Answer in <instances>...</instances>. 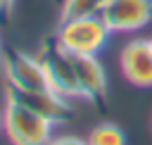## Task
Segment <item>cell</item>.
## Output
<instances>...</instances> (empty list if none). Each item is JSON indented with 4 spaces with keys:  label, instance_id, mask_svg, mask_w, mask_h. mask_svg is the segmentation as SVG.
Here are the masks:
<instances>
[{
    "label": "cell",
    "instance_id": "6da1fadb",
    "mask_svg": "<svg viewBox=\"0 0 152 145\" xmlns=\"http://www.w3.org/2000/svg\"><path fill=\"white\" fill-rule=\"evenodd\" d=\"M109 33L112 31L104 26L100 17H76L59 21L55 38L64 52H69L71 57H81V55H97L107 45Z\"/></svg>",
    "mask_w": 152,
    "mask_h": 145
},
{
    "label": "cell",
    "instance_id": "7a4b0ae2",
    "mask_svg": "<svg viewBox=\"0 0 152 145\" xmlns=\"http://www.w3.org/2000/svg\"><path fill=\"white\" fill-rule=\"evenodd\" d=\"M2 128L12 145H48L52 138V124L48 119L10 100L2 112Z\"/></svg>",
    "mask_w": 152,
    "mask_h": 145
},
{
    "label": "cell",
    "instance_id": "3957f363",
    "mask_svg": "<svg viewBox=\"0 0 152 145\" xmlns=\"http://www.w3.org/2000/svg\"><path fill=\"white\" fill-rule=\"evenodd\" d=\"M45 69V78L52 93L62 95V97H81L78 90V78H76V67H74V57L69 52H64L57 43V38H50L43 43V52L38 55Z\"/></svg>",
    "mask_w": 152,
    "mask_h": 145
},
{
    "label": "cell",
    "instance_id": "277c9868",
    "mask_svg": "<svg viewBox=\"0 0 152 145\" xmlns=\"http://www.w3.org/2000/svg\"><path fill=\"white\" fill-rule=\"evenodd\" d=\"M5 95H7L10 102H17V105H21V107L40 114V116L48 119L52 126L69 121L71 114H74V109L69 107L66 97L52 93L50 88H48V90H24V88H14V86L7 83V86H5Z\"/></svg>",
    "mask_w": 152,
    "mask_h": 145
},
{
    "label": "cell",
    "instance_id": "5b68a950",
    "mask_svg": "<svg viewBox=\"0 0 152 145\" xmlns=\"http://www.w3.org/2000/svg\"><path fill=\"white\" fill-rule=\"evenodd\" d=\"M2 74H5V81L14 88H24V90L50 88L40 57H31L17 48H10L2 52Z\"/></svg>",
    "mask_w": 152,
    "mask_h": 145
},
{
    "label": "cell",
    "instance_id": "8992f818",
    "mask_svg": "<svg viewBox=\"0 0 152 145\" xmlns=\"http://www.w3.org/2000/svg\"><path fill=\"white\" fill-rule=\"evenodd\" d=\"M109 31L131 33L152 21V0H109L100 12Z\"/></svg>",
    "mask_w": 152,
    "mask_h": 145
},
{
    "label": "cell",
    "instance_id": "52a82bcc",
    "mask_svg": "<svg viewBox=\"0 0 152 145\" xmlns=\"http://www.w3.org/2000/svg\"><path fill=\"white\" fill-rule=\"evenodd\" d=\"M74 67H76L81 97H86L93 107L104 109V105H107V81H104V69L97 62V55L74 57Z\"/></svg>",
    "mask_w": 152,
    "mask_h": 145
},
{
    "label": "cell",
    "instance_id": "ba28073f",
    "mask_svg": "<svg viewBox=\"0 0 152 145\" xmlns=\"http://www.w3.org/2000/svg\"><path fill=\"white\" fill-rule=\"evenodd\" d=\"M121 71L131 83H135L140 88L152 86V48H150L147 38H133L124 45Z\"/></svg>",
    "mask_w": 152,
    "mask_h": 145
},
{
    "label": "cell",
    "instance_id": "9c48e42d",
    "mask_svg": "<svg viewBox=\"0 0 152 145\" xmlns=\"http://www.w3.org/2000/svg\"><path fill=\"white\" fill-rule=\"evenodd\" d=\"M109 0H64L59 5V21L76 17H100Z\"/></svg>",
    "mask_w": 152,
    "mask_h": 145
},
{
    "label": "cell",
    "instance_id": "30bf717a",
    "mask_svg": "<svg viewBox=\"0 0 152 145\" xmlns=\"http://www.w3.org/2000/svg\"><path fill=\"white\" fill-rule=\"evenodd\" d=\"M88 145H126V135L116 124H97L88 133Z\"/></svg>",
    "mask_w": 152,
    "mask_h": 145
},
{
    "label": "cell",
    "instance_id": "8fae6325",
    "mask_svg": "<svg viewBox=\"0 0 152 145\" xmlns=\"http://www.w3.org/2000/svg\"><path fill=\"white\" fill-rule=\"evenodd\" d=\"M48 145H88V140L78 135H57V138H50Z\"/></svg>",
    "mask_w": 152,
    "mask_h": 145
},
{
    "label": "cell",
    "instance_id": "7c38bea8",
    "mask_svg": "<svg viewBox=\"0 0 152 145\" xmlns=\"http://www.w3.org/2000/svg\"><path fill=\"white\" fill-rule=\"evenodd\" d=\"M12 7H14V0H0V24L10 19V14H12Z\"/></svg>",
    "mask_w": 152,
    "mask_h": 145
},
{
    "label": "cell",
    "instance_id": "4fadbf2b",
    "mask_svg": "<svg viewBox=\"0 0 152 145\" xmlns=\"http://www.w3.org/2000/svg\"><path fill=\"white\" fill-rule=\"evenodd\" d=\"M2 52H5V50H2V45H0V67H2Z\"/></svg>",
    "mask_w": 152,
    "mask_h": 145
},
{
    "label": "cell",
    "instance_id": "5bb4252c",
    "mask_svg": "<svg viewBox=\"0 0 152 145\" xmlns=\"http://www.w3.org/2000/svg\"><path fill=\"white\" fill-rule=\"evenodd\" d=\"M0 128H2V114H0Z\"/></svg>",
    "mask_w": 152,
    "mask_h": 145
},
{
    "label": "cell",
    "instance_id": "9a60e30c",
    "mask_svg": "<svg viewBox=\"0 0 152 145\" xmlns=\"http://www.w3.org/2000/svg\"><path fill=\"white\" fill-rule=\"evenodd\" d=\"M55 2H57V5H62V2H64V0H55Z\"/></svg>",
    "mask_w": 152,
    "mask_h": 145
},
{
    "label": "cell",
    "instance_id": "2e32d148",
    "mask_svg": "<svg viewBox=\"0 0 152 145\" xmlns=\"http://www.w3.org/2000/svg\"><path fill=\"white\" fill-rule=\"evenodd\" d=\"M147 40H150V48H152V38H147Z\"/></svg>",
    "mask_w": 152,
    "mask_h": 145
}]
</instances>
